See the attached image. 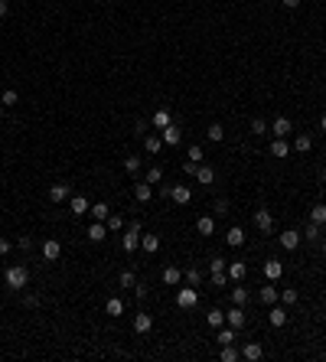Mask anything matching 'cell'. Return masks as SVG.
<instances>
[{"label":"cell","instance_id":"obj_28","mask_svg":"<svg viewBox=\"0 0 326 362\" xmlns=\"http://www.w3.org/2000/svg\"><path fill=\"white\" fill-rule=\"evenodd\" d=\"M206 323L212 326V330H219L222 323H225V310H219V307H212L209 313H206Z\"/></svg>","mask_w":326,"mask_h":362},{"label":"cell","instance_id":"obj_8","mask_svg":"<svg viewBox=\"0 0 326 362\" xmlns=\"http://www.w3.org/2000/svg\"><path fill=\"white\" fill-rule=\"evenodd\" d=\"M154 330V317L150 313H144V310H137V317H134V333L137 336H144V333H150Z\"/></svg>","mask_w":326,"mask_h":362},{"label":"cell","instance_id":"obj_39","mask_svg":"<svg viewBox=\"0 0 326 362\" xmlns=\"http://www.w3.org/2000/svg\"><path fill=\"white\" fill-rule=\"evenodd\" d=\"M248 297H251V294H248V287H232V304L245 307V304H248Z\"/></svg>","mask_w":326,"mask_h":362},{"label":"cell","instance_id":"obj_58","mask_svg":"<svg viewBox=\"0 0 326 362\" xmlns=\"http://www.w3.org/2000/svg\"><path fill=\"white\" fill-rule=\"evenodd\" d=\"M0 121H4V104H0Z\"/></svg>","mask_w":326,"mask_h":362},{"label":"cell","instance_id":"obj_27","mask_svg":"<svg viewBox=\"0 0 326 362\" xmlns=\"http://www.w3.org/2000/svg\"><path fill=\"white\" fill-rule=\"evenodd\" d=\"M108 215H111V206L108 203H92V219L95 222H108Z\"/></svg>","mask_w":326,"mask_h":362},{"label":"cell","instance_id":"obj_55","mask_svg":"<svg viewBox=\"0 0 326 362\" xmlns=\"http://www.w3.org/2000/svg\"><path fill=\"white\" fill-rule=\"evenodd\" d=\"M284 7H287V10H297V7H300V0H281Z\"/></svg>","mask_w":326,"mask_h":362},{"label":"cell","instance_id":"obj_51","mask_svg":"<svg viewBox=\"0 0 326 362\" xmlns=\"http://www.w3.org/2000/svg\"><path fill=\"white\" fill-rule=\"evenodd\" d=\"M17 245L23 248V252H30V248H33V238H30V235H20V238H17Z\"/></svg>","mask_w":326,"mask_h":362},{"label":"cell","instance_id":"obj_59","mask_svg":"<svg viewBox=\"0 0 326 362\" xmlns=\"http://www.w3.org/2000/svg\"><path fill=\"white\" fill-rule=\"evenodd\" d=\"M323 183H326V170H323Z\"/></svg>","mask_w":326,"mask_h":362},{"label":"cell","instance_id":"obj_4","mask_svg":"<svg viewBox=\"0 0 326 362\" xmlns=\"http://www.w3.org/2000/svg\"><path fill=\"white\" fill-rule=\"evenodd\" d=\"M225 323L232 326V330H241V326L248 323V317H245V307H238V304H235L232 310H225Z\"/></svg>","mask_w":326,"mask_h":362},{"label":"cell","instance_id":"obj_29","mask_svg":"<svg viewBox=\"0 0 326 362\" xmlns=\"http://www.w3.org/2000/svg\"><path fill=\"white\" fill-rule=\"evenodd\" d=\"M183 277H186V284H189V287H199V284H203V271H199L196 264H189Z\"/></svg>","mask_w":326,"mask_h":362},{"label":"cell","instance_id":"obj_56","mask_svg":"<svg viewBox=\"0 0 326 362\" xmlns=\"http://www.w3.org/2000/svg\"><path fill=\"white\" fill-rule=\"evenodd\" d=\"M7 13H10V4H7V0H0V17H7Z\"/></svg>","mask_w":326,"mask_h":362},{"label":"cell","instance_id":"obj_41","mask_svg":"<svg viewBox=\"0 0 326 362\" xmlns=\"http://www.w3.org/2000/svg\"><path fill=\"white\" fill-rule=\"evenodd\" d=\"M196 179H199V183H212V179H216V170H212V166H199Z\"/></svg>","mask_w":326,"mask_h":362},{"label":"cell","instance_id":"obj_19","mask_svg":"<svg viewBox=\"0 0 326 362\" xmlns=\"http://www.w3.org/2000/svg\"><path fill=\"white\" fill-rule=\"evenodd\" d=\"M225 271H228V281H241V277L248 274V264L245 261H228Z\"/></svg>","mask_w":326,"mask_h":362},{"label":"cell","instance_id":"obj_43","mask_svg":"<svg viewBox=\"0 0 326 362\" xmlns=\"http://www.w3.org/2000/svg\"><path fill=\"white\" fill-rule=\"evenodd\" d=\"M20 101V95L13 92V88H4V92H0V104H7V108H10V104H17Z\"/></svg>","mask_w":326,"mask_h":362},{"label":"cell","instance_id":"obj_21","mask_svg":"<svg viewBox=\"0 0 326 362\" xmlns=\"http://www.w3.org/2000/svg\"><path fill=\"white\" fill-rule=\"evenodd\" d=\"M160 277H163V284H166V287H176V284H179V277H183V271H179V268H173V264H166Z\"/></svg>","mask_w":326,"mask_h":362},{"label":"cell","instance_id":"obj_57","mask_svg":"<svg viewBox=\"0 0 326 362\" xmlns=\"http://www.w3.org/2000/svg\"><path fill=\"white\" fill-rule=\"evenodd\" d=\"M320 131H326V111L320 114Z\"/></svg>","mask_w":326,"mask_h":362},{"label":"cell","instance_id":"obj_17","mask_svg":"<svg viewBox=\"0 0 326 362\" xmlns=\"http://www.w3.org/2000/svg\"><path fill=\"white\" fill-rule=\"evenodd\" d=\"M268 323H271V326H284V323H287V307L271 304V310H268Z\"/></svg>","mask_w":326,"mask_h":362},{"label":"cell","instance_id":"obj_3","mask_svg":"<svg viewBox=\"0 0 326 362\" xmlns=\"http://www.w3.org/2000/svg\"><path fill=\"white\" fill-rule=\"evenodd\" d=\"M137 242H141V222H131V225L124 228V238H121L124 252H134V248H137Z\"/></svg>","mask_w":326,"mask_h":362},{"label":"cell","instance_id":"obj_9","mask_svg":"<svg viewBox=\"0 0 326 362\" xmlns=\"http://www.w3.org/2000/svg\"><path fill=\"white\" fill-rule=\"evenodd\" d=\"M254 228H261V232H271V228H274V215L268 212V209H254Z\"/></svg>","mask_w":326,"mask_h":362},{"label":"cell","instance_id":"obj_13","mask_svg":"<svg viewBox=\"0 0 326 362\" xmlns=\"http://www.w3.org/2000/svg\"><path fill=\"white\" fill-rule=\"evenodd\" d=\"M261 356H265V346H261V343H245V346H241V359L258 362Z\"/></svg>","mask_w":326,"mask_h":362},{"label":"cell","instance_id":"obj_1","mask_svg":"<svg viewBox=\"0 0 326 362\" xmlns=\"http://www.w3.org/2000/svg\"><path fill=\"white\" fill-rule=\"evenodd\" d=\"M4 284L10 290H23L26 284H30V268H26V264H10V268L4 271Z\"/></svg>","mask_w":326,"mask_h":362},{"label":"cell","instance_id":"obj_42","mask_svg":"<svg viewBox=\"0 0 326 362\" xmlns=\"http://www.w3.org/2000/svg\"><path fill=\"white\" fill-rule=\"evenodd\" d=\"M251 134L254 137H265L268 134V121H265V117H254V121H251Z\"/></svg>","mask_w":326,"mask_h":362},{"label":"cell","instance_id":"obj_54","mask_svg":"<svg viewBox=\"0 0 326 362\" xmlns=\"http://www.w3.org/2000/svg\"><path fill=\"white\" fill-rule=\"evenodd\" d=\"M10 248H13L10 238H0V255H10Z\"/></svg>","mask_w":326,"mask_h":362},{"label":"cell","instance_id":"obj_26","mask_svg":"<svg viewBox=\"0 0 326 362\" xmlns=\"http://www.w3.org/2000/svg\"><path fill=\"white\" fill-rule=\"evenodd\" d=\"M225 242L232 248H238V245H245V232H241V225H232L228 228V235H225Z\"/></svg>","mask_w":326,"mask_h":362},{"label":"cell","instance_id":"obj_38","mask_svg":"<svg viewBox=\"0 0 326 362\" xmlns=\"http://www.w3.org/2000/svg\"><path fill=\"white\" fill-rule=\"evenodd\" d=\"M141 245H144V252H157L160 248V235H141Z\"/></svg>","mask_w":326,"mask_h":362},{"label":"cell","instance_id":"obj_46","mask_svg":"<svg viewBox=\"0 0 326 362\" xmlns=\"http://www.w3.org/2000/svg\"><path fill=\"white\" fill-rule=\"evenodd\" d=\"M160 179H163V170H160V166H150V170H147V183L154 186V183H160Z\"/></svg>","mask_w":326,"mask_h":362},{"label":"cell","instance_id":"obj_18","mask_svg":"<svg viewBox=\"0 0 326 362\" xmlns=\"http://www.w3.org/2000/svg\"><path fill=\"white\" fill-rule=\"evenodd\" d=\"M170 199H173V203H176V206H186V203H189V199H192V190H189V186H183V183H179V186H173Z\"/></svg>","mask_w":326,"mask_h":362},{"label":"cell","instance_id":"obj_20","mask_svg":"<svg viewBox=\"0 0 326 362\" xmlns=\"http://www.w3.org/2000/svg\"><path fill=\"white\" fill-rule=\"evenodd\" d=\"M303 242H313V245H320V238H323V225H316V222H307V228H303Z\"/></svg>","mask_w":326,"mask_h":362},{"label":"cell","instance_id":"obj_22","mask_svg":"<svg viewBox=\"0 0 326 362\" xmlns=\"http://www.w3.org/2000/svg\"><path fill=\"white\" fill-rule=\"evenodd\" d=\"M150 124H154L157 131H163L166 124H173V114H170L166 108H160V111H154V117H150Z\"/></svg>","mask_w":326,"mask_h":362},{"label":"cell","instance_id":"obj_31","mask_svg":"<svg viewBox=\"0 0 326 362\" xmlns=\"http://www.w3.org/2000/svg\"><path fill=\"white\" fill-rule=\"evenodd\" d=\"M196 232L199 235H212L216 232V219H212V215H203V219L196 222Z\"/></svg>","mask_w":326,"mask_h":362},{"label":"cell","instance_id":"obj_25","mask_svg":"<svg viewBox=\"0 0 326 362\" xmlns=\"http://www.w3.org/2000/svg\"><path fill=\"white\" fill-rule=\"evenodd\" d=\"M290 154V144L284 141V137H274V144H271V157H277V160H284Z\"/></svg>","mask_w":326,"mask_h":362},{"label":"cell","instance_id":"obj_7","mask_svg":"<svg viewBox=\"0 0 326 362\" xmlns=\"http://www.w3.org/2000/svg\"><path fill=\"white\" fill-rule=\"evenodd\" d=\"M271 134H274V137H284V141H287V137L294 134V124H290V117H274Z\"/></svg>","mask_w":326,"mask_h":362},{"label":"cell","instance_id":"obj_52","mask_svg":"<svg viewBox=\"0 0 326 362\" xmlns=\"http://www.w3.org/2000/svg\"><path fill=\"white\" fill-rule=\"evenodd\" d=\"M183 170H186V176H196L199 163H192V160H186V163H183Z\"/></svg>","mask_w":326,"mask_h":362},{"label":"cell","instance_id":"obj_47","mask_svg":"<svg viewBox=\"0 0 326 362\" xmlns=\"http://www.w3.org/2000/svg\"><path fill=\"white\" fill-rule=\"evenodd\" d=\"M212 284H216V287H225L228 284V271H216V274H212Z\"/></svg>","mask_w":326,"mask_h":362},{"label":"cell","instance_id":"obj_33","mask_svg":"<svg viewBox=\"0 0 326 362\" xmlns=\"http://www.w3.org/2000/svg\"><path fill=\"white\" fill-rule=\"evenodd\" d=\"M105 313H111V317H121V313H124V300H121V297H108Z\"/></svg>","mask_w":326,"mask_h":362},{"label":"cell","instance_id":"obj_53","mask_svg":"<svg viewBox=\"0 0 326 362\" xmlns=\"http://www.w3.org/2000/svg\"><path fill=\"white\" fill-rule=\"evenodd\" d=\"M134 294H137V300H144V297H147V287H144L141 281H137V287H134Z\"/></svg>","mask_w":326,"mask_h":362},{"label":"cell","instance_id":"obj_30","mask_svg":"<svg viewBox=\"0 0 326 362\" xmlns=\"http://www.w3.org/2000/svg\"><path fill=\"white\" fill-rule=\"evenodd\" d=\"M310 147H313V137H310V134H297L294 137V150H297V154H307Z\"/></svg>","mask_w":326,"mask_h":362},{"label":"cell","instance_id":"obj_36","mask_svg":"<svg viewBox=\"0 0 326 362\" xmlns=\"http://www.w3.org/2000/svg\"><path fill=\"white\" fill-rule=\"evenodd\" d=\"M206 137H209L212 144H219L222 137H225V128H222V124L216 121V124H209V128H206Z\"/></svg>","mask_w":326,"mask_h":362},{"label":"cell","instance_id":"obj_11","mask_svg":"<svg viewBox=\"0 0 326 362\" xmlns=\"http://www.w3.org/2000/svg\"><path fill=\"white\" fill-rule=\"evenodd\" d=\"M49 199L52 203H69V199H72V186L69 183H55L49 190Z\"/></svg>","mask_w":326,"mask_h":362},{"label":"cell","instance_id":"obj_15","mask_svg":"<svg viewBox=\"0 0 326 362\" xmlns=\"http://www.w3.org/2000/svg\"><path fill=\"white\" fill-rule=\"evenodd\" d=\"M258 297H261V304H268V307H271V304H277V297H281V290L274 287V281H268L265 287L258 290Z\"/></svg>","mask_w":326,"mask_h":362},{"label":"cell","instance_id":"obj_50","mask_svg":"<svg viewBox=\"0 0 326 362\" xmlns=\"http://www.w3.org/2000/svg\"><path fill=\"white\" fill-rule=\"evenodd\" d=\"M216 215H228V199H216Z\"/></svg>","mask_w":326,"mask_h":362},{"label":"cell","instance_id":"obj_37","mask_svg":"<svg viewBox=\"0 0 326 362\" xmlns=\"http://www.w3.org/2000/svg\"><path fill=\"white\" fill-rule=\"evenodd\" d=\"M238 359H241V349H235L232 343L222 346V362H238Z\"/></svg>","mask_w":326,"mask_h":362},{"label":"cell","instance_id":"obj_23","mask_svg":"<svg viewBox=\"0 0 326 362\" xmlns=\"http://www.w3.org/2000/svg\"><path fill=\"white\" fill-rule=\"evenodd\" d=\"M144 150H147V154H160L163 150V137L160 134H147L144 137Z\"/></svg>","mask_w":326,"mask_h":362},{"label":"cell","instance_id":"obj_49","mask_svg":"<svg viewBox=\"0 0 326 362\" xmlns=\"http://www.w3.org/2000/svg\"><path fill=\"white\" fill-rule=\"evenodd\" d=\"M189 160H192V163H203V147H199V144H192V147H189Z\"/></svg>","mask_w":326,"mask_h":362},{"label":"cell","instance_id":"obj_12","mask_svg":"<svg viewBox=\"0 0 326 362\" xmlns=\"http://www.w3.org/2000/svg\"><path fill=\"white\" fill-rule=\"evenodd\" d=\"M59 255H62L59 238H46V242H43V258H46V261H59Z\"/></svg>","mask_w":326,"mask_h":362},{"label":"cell","instance_id":"obj_6","mask_svg":"<svg viewBox=\"0 0 326 362\" xmlns=\"http://www.w3.org/2000/svg\"><path fill=\"white\" fill-rule=\"evenodd\" d=\"M160 137H163L166 147H176V144L183 141V131H179V124H166V128L160 131Z\"/></svg>","mask_w":326,"mask_h":362},{"label":"cell","instance_id":"obj_48","mask_svg":"<svg viewBox=\"0 0 326 362\" xmlns=\"http://www.w3.org/2000/svg\"><path fill=\"white\" fill-rule=\"evenodd\" d=\"M225 264H228V261H225V258H219V255H216V258L209 261V271H212V274H216V271H225Z\"/></svg>","mask_w":326,"mask_h":362},{"label":"cell","instance_id":"obj_16","mask_svg":"<svg viewBox=\"0 0 326 362\" xmlns=\"http://www.w3.org/2000/svg\"><path fill=\"white\" fill-rule=\"evenodd\" d=\"M281 274H284V264L277 261V258H268L265 261V277H268V281H281Z\"/></svg>","mask_w":326,"mask_h":362},{"label":"cell","instance_id":"obj_24","mask_svg":"<svg viewBox=\"0 0 326 362\" xmlns=\"http://www.w3.org/2000/svg\"><path fill=\"white\" fill-rule=\"evenodd\" d=\"M105 235H111L105 222H92V225H88V238L92 242H105Z\"/></svg>","mask_w":326,"mask_h":362},{"label":"cell","instance_id":"obj_40","mask_svg":"<svg viewBox=\"0 0 326 362\" xmlns=\"http://www.w3.org/2000/svg\"><path fill=\"white\" fill-rule=\"evenodd\" d=\"M235 333H238V330H232V326H228V330H219L216 343H219V346H228V343H235Z\"/></svg>","mask_w":326,"mask_h":362},{"label":"cell","instance_id":"obj_14","mask_svg":"<svg viewBox=\"0 0 326 362\" xmlns=\"http://www.w3.org/2000/svg\"><path fill=\"white\" fill-rule=\"evenodd\" d=\"M69 212L72 215H85V212H92V203H88L85 196H72L69 199Z\"/></svg>","mask_w":326,"mask_h":362},{"label":"cell","instance_id":"obj_32","mask_svg":"<svg viewBox=\"0 0 326 362\" xmlns=\"http://www.w3.org/2000/svg\"><path fill=\"white\" fill-rule=\"evenodd\" d=\"M310 222H316V225L326 228V203H316L313 209H310Z\"/></svg>","mask_w":326,"mask_h":362},{"label":"cell","instance_id":"obj_35","mask_svg":"<svg viewBox=\"0 0 326 362\" xmlns=\"http://www.w3.org/2000/svg\"><path fill=\"white\" fill-rule=\"evenodd\" d=\"M117 284H121L124 290H134V287H137V274H134V271H121V277H117Z\"/></svg>","mask_w":326,"mask_h":362},{"label":"cell","instance_id":"obj_34","mask_svg":"<svg viewBox=\"0 0 326 362\" xmlns=\"http://www.w3.org/2000/svg\"><path fill=\"white\" fill-rule=\"evenodd\" d=\"M277 300H284V307H294V304L300 300V294H297V287H284Z\"/></svg>","mask_w":326,"mask_h":362},{"label":"cell","instance_id":"obj_45","mask_svg":"<svg viewBox=\"0 0 326 362\" xmlns=\"http://www.w3.org/2000/svg\"><path fill=\"white\" fill-rule=\"evenodd\" d=\"M124 170L137 173V170H141V157H124Z\"/></svg>","mask_w":326,"mask_h":362},{"label":"cell","instance_id":"obj_44","mask_svg":"<svg viewBox=\"0 0 326 362\" xmlns=\"http://www.w3.org/2000/svg\"><path fill=\"white\" fill-rule=\"evenodd\" d=\"M105 225H108V232H121V228H124V219H121V215H108Z\"/></svg>","mask_w":326,"mask_h":362},{"label":"cell","instance_id":"obj_10","mask_svg":"<svg viewBox=\"0 0 326 362\" xmlns=\"http://www.w3.org/2000/svg\"><path fill=\"white\" fill-rule=\"evenodd\" d=\"M134 199L137 203H150V199H154V186H150L147 179H137L134 183Z\"/></svg>","mask_w":326,"mask_h":362},{"label":"cell","instance_id":"obj_2","mask_svg":"<svg viewBox=\"0 0 326 362\" xmlns=\"http://www.w3.org/2000/svg\"><path fill=\"white\" fill-rule=\"evenodd\" d=\"M196 304H199V290H196V287H189V284H186V287L176 290V307H179V310H192Z\"/></svg>","mask_w":326,"mask_h":362},{"label":"cell","instance_id":"obj_5","mask_svg":"<svg viewBox=\"0 0 326 362\" xmlns=\"http://www.w3.org/2000/svg\"><path fill=\"white\" fill-rule=\"evenodd\" d=\"M281 248H287V252H294V248H300V242H303V235L297 232V228H287V232H281Z\"/></svg>","mask_w":326,"mask_h":362}]
</instances>
